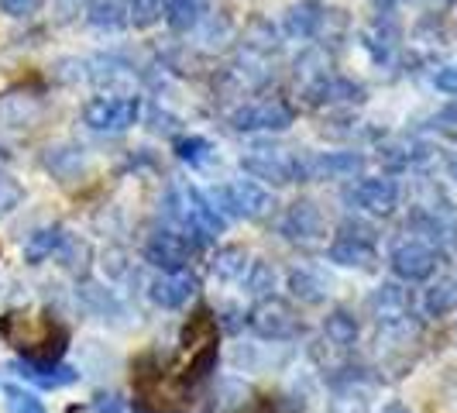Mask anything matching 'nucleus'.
<instances>
[{
	"instance_id": "obj_1",
	"label": "nucleus",
	"mask_w": 457,
	"mask_h": 413,
	"mask_svg": "<svg viewBox=\"0 0 457 413\" xmlns=\"http://www.w3.org/2000/svg\"><path fill=\"white\" fill-rule=\"evenodd\" d=\"M165 217L176 224V231H183L193 245H206L224 231V217L213 210L206 193H200L196 186H172L165 193Z\"/></svg>"
},
{
	"instance_id": "obj_2",
	"label": "nucleus",
	"mask_w": 457,
	"mask_h": 413,
	"mask_svg": "<svg viewBox=\"0 0 457 413\" xmlns=\"http://www.w3.org/2000/svg\"><path fill=\"white\" fill-rule=\"evenodd\" d=\"M0 338L35 362H55V355L62 351V344H52V338L59 341L62 334L55 331V324L48 321L46 314H24V310L7 314L0 321Z\"/></svg>"
},
{
	"instance_id": "obj_3",
	"label": "nucleus",
	"mask_w": 457,
	"mask_h": 413,
	"mask_svg": "<svg viewBox=\"0 0 457 413\" xmlns=\"http://www.w3.org/2000/svg\"><path fill=\"white\" fill-rule=\"evenodd\" d=\"M206 200L213 204V210L220 217H248V221H254V217L272 210V193L252 183V180H234V183L217 186V190L206 193Z\"/></svg>"
},
{
	"instance_id": "obj_4",
	"label": "nucleus",
	"mask_w": 457,
	"mask_h": 413,
	"mask_svg": "<svg viewBox=\"0 0 457 413\" xmlns=\"http://www.w3.org/2000/svg\"><path fill=\"white\" fill-rule=\"evenodd\" d=\"M330 262L344 269H368L375 262V228L358 217H347L330 241Z\"/></svg>"
},
{
	"instance_id": "obj_5",
	"label": "nucleus",
	"mask_w": 457,
	"mask_h": 413,
	"mask_svg": "<svg viewBox=\"0 0 457 413\" xmlns=\"http://www.w3.org/2000/svg\"><path fill=\"white\" fill-rule=\"evenodd\" d=\"M141 114V97L135 93H114V97H93L83 111V121L93 131H107V135H120L128 131Z\"/></svg>"
},
{
	"instance_id": "obj_6",
	"label": "nucleus",
	"mask_w": 457,
	"mask_h": 413,
	"mask_svg": "<svg viewBox=\"0 0 457 413\" xmlns=\"http://www.w3.org/2000/svg\"><path fill=\"white\" fill-rule=\"evenodd\" d=\"M299 162L303 152H286V148H272V145H254L241 156V169L252 173L258 180L275 186L296 183L299 180Z\"/></svg>"
},
{
	"instance_id": "obj_7",
	"label": "nucleus",
	"mask_w": 457,
	"mask_h": 413,
	"mask_svg": "<svg viewBox=\"0 0 457 413\" xmlns=\"http://www.w3.org/2000/svg\"><path fill=\"white\" fill-rule=\"evenodd\" d=\"M248 324H252L254 334L265 338V341H293V338L303 334V321L296 317V310L278 297L258 299Z\"/></svg>"
},
{
	"instance_id": "obj_8",
	"label": "nucleus",
	"mask_w": 457,
	"mask_h": 413,
	"mask_svg": "<svg viewBox=\"0 0 457 413\" xmlns=\"http://www.w3.org/2000/svg\"><path fill=\"white\" fill-rule=\"evenodd\" d=\"M193 249H196V245L186 238L183 231L162 228L148 238L145 258H148L152 266H159L162 273H183L186 266H189V258H193Z\"/></svg>"
},
{
	"instance_id": "obj_9",
	"label": "nucleus",
	"mask_w": 457,
	"mask_h": 413,
	"mask_svg": "<svg viewBox=\"0 0 457 413\" xmlns=\"http://www.w3.org/2000/svg\"><path fill=\"white\" fill-rule=\"evenodd\" d=\"M392 273L406 282H420V279H430L436 269V252L434 245H427L423 238H406L399 241L389 255Z\"/></svg>"
},
{
	"instance_id": "obj_10",
	"label": "nucleus",
	"mask_w": 457,
	"mask_h": 413,
	"mask_svg": "<svg viewBox=\"0 0 457 413\" xmlns=\"http://www.w3.org/2000/svg\"><path fill=\"white\" fill-rule=\"evenodd\" d=\"M361 169H365V156H358V152H327V156L303 152L299 180H351Z\"/></svg>"
},
{
	"instance_id": "obj_11",
	"label": "nucleus",
	"mask_w": 457,
	"mask_h": 413,
	"mask_svg": "<svg viewBox=\"0 0 457 413\" xmlns=\"http://www.w3.org/2000/svg\"><path fill=\"white\" fill-rule=\"evenodd\" d=\"M234 131H286L293 124V111L282 100H262V104H248L230 117Z\"/></svg>"
},
{
	"instance_id": "obj_12",
	"label": "nucleus",
	"mask_w": 457,
	"mask_h": 413,
	"mask_svg": "<svg viewBox=\"0 0 457 413\" xmlns=\"http://www.w3.org/2000/svg\"><path fill=\"white\" fill-rule=\"evenodd\" d=\"M347 200L368 210V214H375V217H389L399 204V186H395V180H386V176H368V180L347 190Z\"/></svg>"
},
{
	"instance_id": "obj_13",
	"label": "nucleus",
	"mask_w": 457,
	"mask_h": 413,
	"mask_svg": "<svg viewBox=\"0 0 457 413\" xmlns=\"http://www.w3.org/2000/svg\"><path fill=\"white\" fill-rule=\"evenodd\" d=\"M196 275L193 273H162L152 279V286H148V297L159 303L162 310H179L183 303H189V297L196 293Z\"/></svg>"
},
{
	"instance_id": "obj_14",
	"label": "nucleus",
	"mask_w": 457,
	"mask_h": 413,
	"mask_svg": "<svg viewBox=\"0 0 457 413\" xmlns=\"http://www.w3.org/2000/svg\"><path fill=\"white\" fill-rule=\"evenodd\" d=\"M11 372H18L21 379L42 386V390H62V386H72L79 379V372L72 366H62V362H35V358H18Z\"/></svg>"
},
{
	"instance_id": "obj_15",
	"label": "nucleus",
	"mask_w": 457,
	"mask_h": 413,
	"mask_svg": "<svg viewBox=\"0 0 457 413\" xmlns=\"http://www.w3.org/2000/svg\"><path fill=\"white\" fill-rule=\"evenodd\" d=\"M365 90L354 80H344L337 72H327L313 87H306V100L310 104H358Z\"/></svg>"
},
{
	"instance_id": "obj_16",
	"label": "nucleus",
	"mask_w": 457,
	"mask_h": 413,
	"mask_svg": "<svg viewBox=\"0 0 457 413\" xmlns=\"http://www.w3.org/2000/svg\"><path fill=\"white\" fill-rule=\"evenodd\" d=\"M323 21H327V11H323L320 0H299V4H293V7L286 11V18H282L286 35H293L299 42L320 35Z\"/></svg>"
},
{
	"instance_id": "obj_17",
	"label": "nucleus",
	"mask_w": 457,
	"mask_h": 413,
	"mask_svg": "<svg viewBox=\"0 0 457 413\" xmlns=\"http://www.w3.org/2000/svg\"><path fill=\"white\" fill-rule=\"evenodd\" d=\"M282 231H286V238H293V241H313V238H320V231H323L320 206L310 204V200L293 204L289 214H286V221H282Z\"/></svg>"
},
{
	"instance_id": "obj_18",
	"label": "nucleus",
	"mask_w": 457,
	"mask_h": 413,
	"mask_svg": "<svg viewBox=\"0 0 457 413\" xmlns=\"http://www.w3.org/2000/svg\"><path fill=\"white\" fill-rule=\"evenodd\" d=\"M371 310H375V321L382 324L386 331L392 327H399V324L406 321V314H410V299H406V290H399V286H382L375 297H371Z\"/></svg>"
},
{
	"instance_id": "obj_19",
	"label": "nucleus",
	"mask_w": 457,
	"mask_h": 413,
	"mask_svg": "<svg viewBox=\"0 0 457 413\" xmlns=\"http://www.w3.org/2000/svg\"><path fill=\"white\" fill-rule=\"evenodd\" d=\"M248 273H252V258H248L245 249L228 245V249H220V252L213 255V275H217L220 282H241V286H245Z\"/></svg>"
},
{
	"instance_id": "obj_20",
	"label": "nucleus",
	"mask_w": 457,
	"mask_h": 413,
	"mask_svg": "<svg viewBox=\"0 0 457 413\" xmlns=\"http://www.w3.org/2000/svg\"><path fill=\"white\" fill-rule=\"evenodd\" d=\"M87 21L93 28H104V31H117L131 21V4L128 0H90Z\"/></svg>"
},
{
	"instance_id": "obj_21",
	"label": "nucleus",
	"mask_w": 457,
	"mask_h": 413,
	"mask_svg": "<svg viewBox=\"0 0 457 413\" xmlns=\"http://www.w3.org/2000/svg\"><path fill=\"white\" fill-rule=\"evenodd\" d=\"M62 245H66V231L59 228V224L38 228V231H31L28 241H24V258H28V262H46L48 255L62 252Z\"/></svg>"
},
{
	"instance_id": "obj_22",
	"label": "nucleus",
	"mask_w": 457,
	"mask_h": 413,
	"mask_svg": "<svg viewBox=\"0 0 457 413\" xmlns=\"http://www.w3.org/2000/svg\"><path fill=\"white\" fill-rule=\"evenodd\" d=\"M330 282L323 279L320 273H313V269H293L289 273V293L299 299V303H323L327 299V290Z\"/></svg>"
},
{
	"instance_id": "obj_23",
	"label": "nucleus",
	"mask_w": 457,
	"mask_h": 413,
	"mask_svg": "<svg viewBox=\"0 0 457 413\" xmlns=\"http://www.w3.org/2000/svg\"><path fill=\"white\" fill-rule=\"evenodd\" d=\"M206 14V0H169L165 7V21L172 31H189L204 21Z\"/></svg>"
},
{
	"instance_id": "obj_24",
	"label": "nucleus",
	"mask_w": 457,
	"mask_h": 413,
	"mask_svg": "<svg viewBox=\"0 0 457 413\" xmlns=\"http://www.w3.org/2000/svg\"><path fill=\"white\" fill-rule=\"evenodd\" d=\"M323 338L334 348H351L354 338H358V321L347 314V310H334L327 324H323Z\"/></svg>"
},
{
	"instance_id": "obj_25",
	"label": "nucleus",
	"mask_w": 457,
	"mask_h": 413,
	"mask_svg": "<svg viewBox=\"0 0 457 413\" xmlns=\"http://www.w3.org/2000/svg\"><path fill=\"white\" fill-rule=\"evenodd\" d=\"M423 310L430 317H447L451 310H457V279H444V282L430 286L423 297Z\"/></svg>"
},
{
	"instance_id": "obj_26",
	"label": "nucleus",
	"mask_w": 457,
	"mask_h": 413,
	"mask_svg": "<svg viewBox=\"0 0 457 413\" xmlns=\"http://www.w3.org/2000/svg\"><path fill=\"white\" fill-rule=\"evenodd\" d=\"M248 386L245 383H237V379H220V386H217V413H234L241 410L245 403H248Z\"/></svg>"
},
{
	"instance_id": "obj_27",
	"label": "nucleus",
	"mask_w": 457,
	"mask_h": 413,
	"mask_svg": "<svg viewBox=\"0 0 457 413\" xmlns=\"http://www.w3.org/2000/svg\"><path fill=\"white\" fill-rule=\"evenodd\" d=\"M176 156L183 162H189V165H204V162L213 156V145L200 135H186L176 141Z\"/></svg>"
},
{
	"instance_id": "obj_28",
	"label": "nucleus",
	"mask_w": 457,
	"mask_h": 413,
	"mask_svg": "<svg viewBox=\"0 0 457 413\" xmlns=\"http://www.w3.org/2000/svg\"><path fill=\"white\" fill-rule=\"evenodd\" d=\"M131 4V21L135 28H152L165 14L169 0H128Z\"/></svg>"
},
{
	"instance_id": "obj_29",
	"label": "nucleus",
	"mask_w": 457,
	"mask_h": 413,
	"mask_svg": "<svg viewBox=\"0 0 457 413\" xmlns=\"http://www.w3.org/2000/svg\"><path fill=\"white\" fill-rule=\"evenodd\" d=\"M245 286L252 290L254 297H272L275 290V273L272 266H265V262H252V273H248V279H245Z\"/></svg>"
},
{
	"instance_id": "obj_30",
	"label": "nucleus",
	"mask_w": 457,
	"mask_h": 413,
	"mask_svg": "<svg viewBox=\"0 0 457 413\" xmlns=\"http://www.w3.org/2000/svg\"><path fill=\"white\" fill-rule=\"evenodd\" d=\"M4 400H7V410L11 413H46L42 400H35L31 392H24L21 386H4Z\"/></svg>"
},
{
	"instance_id": "obj_31",
	"label": "nucleus",
	"mask_w": 457,
	"mask_h": 413,
	"mask_svg": "<svg viewBox=\"0 0 457 413\" xmlns=\"http://www.w3.org/2000/svg\"><path fill=\"white\" fill-rule=\"evenodd\" d=\"M21 197H24V190L18 186V180H11L7 173H0V217L11 214L14 206L21 204Z\"/></svg>"
},
{
	"instance_id": "obj_32",
	"label": "nucleus",
	"mask_w": 457,
	"mask_h": 413,
	"mask_svg": "<svg viewBox=\"0 0 457 413\" xmlns=\"http://www.w3.org/2000/svg\"><path fill=\"white\" fill-rule=\"evenodd\" d=\"M38 4L42 0H0V11L11 14V18H28V14L38 11Z\"/></svg>"
},
{
	"instance_id": "obj_33",
	"label": "nucleus",
	"mask_w": 457,
	"mask_h": 413,
	"mask_svg": "<svg viewBox=\"0 0 457 413\" xmlns=\"http://www.w3.org/2000/svg\"><path fill=\"white\" fill-rule=\"evenodd\" d=\"M93 410L96 413H124V400L117 392H96L93 396Z\"/></svg>"
},
{
	"instance_id": "obj_34",
	"label": "nucleus",
	"mask_w": 457,
	"mask_h": 413,
	"mask_svg": "<svg viewBox=\"0 0 457 413\" xmlns=\"http://www.w3.org/2000/svg\"><path fill=\"white\" fill-rule=\"evenodd\" d=\"M434 83H436V90H444V93H451V97H457V66L436 69Z\"/></svg>"
},
{
	"instance_id": "obj_35",
	"label": "nucleus",
	"mask_w": 457,
	"mask_h": 413,
	"mask_svg": "<svg viewBox=\"0 0 457 413\" xmlns=\"http://www.w3.org/2000/svg\"><path fill=\"white\" fill-rule=\"evenodd\" d=\"M303 410V403L296 400H269V403H262L254 413H299Z\"/></svg>"
},
{
	"instance_id": "obj_36",
	"label": "nucleus",
	"mask_w": 457,
	"mask_h": 413,
	"mask_svg": "<svg viewBox=\"0 0 457 413\" xmlns=\"http://www.w3.org/2000/svg\"><path fill=\"white\" fill-rule=\"evenodd\" d=\"M330 413H365V403H361V400H358V403H354V400H344V403H334Z\"/></svg>"
},
{
	"instance_id": "obj_37",
	"label": "nucleus",
	"mask_w": 457,
	"mask_h": 413,
	"mask_svg": "<svg viewBox=\"0 0 457 413\" xmlns=\"http://www.w3.org/2000/svg\"><path fill=\"white\" fill-rule=\"evenodd\" d=\"M386 413H410V410H406L403 403H389V407H386Z\"/></svg>"
},
{
	"instance_id": "obj_38",
	"label": "nucleus",
	"mask_w": 457,
	"mask_h": 413,
	"mask_svg": "<svg viewBox=\"0 0 457 413\" xmlns=\"http://www.w3.org/2000/svg\"><path fill=\"white\" fill-rule=\"evenodd\" d=\"M451 169H454V176H457V159H451Z\"/></svg>"
}]
</instances>
